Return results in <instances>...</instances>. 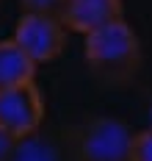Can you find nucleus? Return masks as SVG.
<instances>
[{"mask_svg":"<svg viewBox=\"0 0 152 161\" xmlns=\"http://www.w3.org/2000/svg\"><path fill=\"white\" fill-rule=\"evenodd\" d=\"M83 56L91 75L108 86H124L141 67V42L124 17L86 33Z\"/></svg>","mask_w":152,"mask_h":161,"instance_id":"obj_1","label":"nucleus"},{"mask_svg":"<svg viewBox=\"0 0 152 161\" xmlns=\"http://www.w3.org/2000/svg\"><path fill=\"white\" fill-rule=\"evenodd\" d=\"M133 130L116 117H91L69 133L72 161H130Z\"/></svg>","mask_w":152,"mask_h":161,"instance_id":"obj_2","label":"nucleus"},{"mask_svg":"<svg viewBox=\"0 0 152 161\" xmlns=\"http://www.w3.org/2000/svg\"><path fill=\"white\" fill-rule=\"evenodd\" d=\"M67 25L58 14H33L22 11L14 25V42L25 50L36 64L55 61L67 47Z\"/></svg>","mask_w":152,"mask_h":161,"instance_id":"obj_3","label":"nucleus"},{"mask_svg":"<svg viewBox=\"0 0 152 161\" xmlns=\"http://www.w3.org/2000/svg\"><path fill=\"white\" fill-rule=\"evenodd\" d=\"M130 161H152V125L144 130L133 133V145H130Z\"/></svg>","mask_w":152,"mask_h":161,"instance_id":"obj_8","label":"nucleus"},{"mask_svg":"<svg viewBox=\"0 0 152 161\" xmlns=\"http://www.w3.org/2000/svg\"><path fill=\"white\" fill-rule=\"evenodd\" d=\"M36 61L11 39H0V89L28 83L36 75Z\"/></svg>","mask_w":152,"mask_h":161,"instance_id":"obj_6","label":"nucleus"},{"mask_svg":"<svg viewBox=\"0 0 152 161\" xmlns=\"http://www.w3.org/2000/svg\"><path fill=\"white\" fill-rule=\"evenodd\" d=\"M44 119V97L36 80L0 89V125L14 139L33 136Z\"/></svg>","mask_w":152,"mask_h":161,"instance_id":"obj_4","label":"nucleus"},{"mask_svg":"<svg viewBox=\"0 0 152 161\" xmlns=\"http://www.w3.org/2000/svg\"><path fill=\"white\" fill-rule=\"evenodd\" d=\"M11 161H55V158H53V150L47 147V142L36 139V133H33V136L17 142V150H14Z\"/></svg>","mask_w":152,"mask_h":161,"instance_id":"obj_7","label":"nucleus"},{"mask_svg":"<svg viewBox=\"0 0 152 161\" xmlns=\"http://www.w3.org/2000/svg\"><path fill=\"white\" fill-rule=\"evenodd\" d=\"M22 11H33V14H58L64 11L67 0H19Z\"/></svg>","mask_w":152,"mask_h":161,"instance_id":"obj_9","label":"nucleus"},{"mask_svg":"<svg viewBox=\"0 0 152 161\" xmlns=\"http://www.w3.org/2000/svg\"><path fill=\"white\" fill-rule=\"evenodd\" d=\"M17 142H19V139H14V136H11L8 130L0 125V161H11V158H14Z\"/></svg>","mask_w":152,"mask_h":161,"instance_id":"obj_10","label":"nucleus"},{"mask_svg":"<svg viewBox=\"0 0 152 161\" xmlns=\"http://www.w3.org/2000/svg\"><path fill=\"white\" fill-rule=\"evenodd\" d=\"M124 17V3L122 0H67L61 19L69 31L75 33H91L108 25V22H116Z\"/></svg>","mask_w":152,"mask_h":161,"instance_id":"obj_5","label":"nucleus"}]
</instances>
